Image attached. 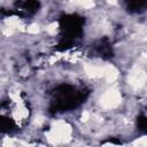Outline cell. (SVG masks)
Returning a JSON list of instances; mask_svg holds the SVG:
<instances>
[{"instance_id":"obj_1","label":"cell","mask_w":147,"mask_h":147,"mask_svg":"<svg viewBox=\"0 0 147 147\" xmlns=\"http://www.w3.org/2000/svg\"><path fill=\"white\" fill-rule=\"evenodd\" d=\"M71 126L64 121L55 122L47 133L48 141L52 144H62L70 140Z\"/></svg>"},{"instance_id":"obj_2","label":"cell","mask_w":147,"mask_h":147,"mask_svg":"<svg viewBox=\"0 0 147 147\" xmlns=\"http://www.w3.org/2000/svg\"><path fill=\"white\" fill-rule=\"evenodd\" d=\"M121 100H122V96L119 91L111 88L106 91L102 94V96L100 98V106L103 109H114L121 103Z\"/></svg>"},{"instance_id":"obj_3","label":"cell","mask_w":147,"mask_h":147,"mask_svg":"<svg viewBox=\"0 0 147 147\" xmlns=\"http://www.w3.org/2000/svg\"><path fill=\"white\" fill-rule=\"evenodd\" d=\"M146 82H147V74L141 68L134 67L133 69H131L127 76V83L134 90L141 88L146 84Z\"/></svg>"},{"instance_id":"obj_4","label":"cell","mask_w":147,"mask_h":147,"mask_svg":"<svg viewBox=\"0 0 147 147\" xmlns=\"http://www.w3.org/2000/svg\"><path fill=\"white\" fill-rule=\"evenodd\" d=\"M85 72L88 77H92V78H100V77H105V74H106V65H92V64H88V65H85Z\"/></svg>"},{"instance_id":"obj_5","label":"cell","mask_w":147,"mask_h":147,"mask_svg":"<svg viewBox=\"0 0 147 147\" xmlns=\"http://www.w3.org/2000/svg\"><path fill=\"white\" fill-rule=\"evenodd\" d=\"M118 77V71L116 68H114L113 65H106V74H105V79L108 83H113L114 80H116Z\"/></svg>"},{"instance_id":"obj_6","label":"cell","mask_w":147,"mask_h":147,"mask_svg":"<svg viewBox=\"0 0 147 147\" xmlns=\"http://www.w3.org/2000/svg\"><path fill=\"white\" fill-rule=\"evenodd\" d=\"M70 2L74 5H77V6H82L84 8H91L94 6L93 0H70Z\"/></svg>"},{"instance_id":"obj_7","label":"cell","mask_w":147,"mask_h":147,"mask_svg":"<svg viewBox=\"0 0 147 147\" xmlns=\"http://www.w3.org/2000/svg\"><path fill=\"white\" fill-rule=\"evenodd\" d=\"M6 24L8 25V29H21L22 25H21V22L16 18V17H10V18H7L6 20Z\"/></svg>"},{"instance_id":"obj_8","label":"cell","mask_w":147,"mask_h":147,"mask_svg":"<svg viewBox=\"0 0 147 147\" xmlns=\"http://www.w3.org/2000/svg\"><path fill=\"white\" fill-rule=\"evenodd\" d=\"M26 115H28L26 109H25L24 107H20V108L16 110V113H15V118H16V119H23V118L26 117Z\"/></svg>"},{"instance_id":"obj_9","label":"cell","mask_w":147,"mask_h":147,"mask_svg":"<svg viewBox=\"0 0 147 147\" xmlns=\"http://www.w3.org/2000/svg\"><path fill=\"white\" fill-rule=\"evenodd\" d=\"M133 145L134 146H147V137H141V138H139V139H137V140H134L133 141Z\"/></svg>"},{"instance_id":"obj_10","label":"cell","mask_w":147,"mask_h":147,"mask_svg":"<svg viewBox=\"0 0 147 147\" xmlns=\"http://www.w3.org/2000/svg\"><path fill=\"white\" fill-rule=\"evenodd\" d=\"M56 30H57V23H52V24H49V25L46 28V31H47L48 33H51V34H55Z\"/></svg>"},{"instance_id":"obj_11","label":"cell","mask_w":147,"mask_h":147,"mask_svg":"<svg viewBox=\"0 0 147 147\" xmlns=\"http://www.w3.org/2000/svg\"><path fill=\"white\" fill-rule=\"evenodd\" d=\"M26 30L29 33H37L39 31V26H38V24H31Z\"/></svg>"},{"instance_id":"obj_12","label":"cell","mask_w":147,"mask_h":147,"mask_svg":"<svg viewBox=\"0 0 147 147\" xmlns=\"http://www.w3.org/2000/svg\"><path fill=\"white\" fill-rule=\"evenodd\" d=\"M88 118H90V113H88V111H84V113L82 114V121H83V122H86Z\"/></svg>"},{"instance_id":"obj_13","label":"cell","mask_w":147,"mask_h":147,"mask_svg":"<svg viewBox=\"0 0 147 147\" xmlns=\"http://www.w3.org/2000/svg\"><path fill=\"white\" fill-rule=\"evenodd\" d=\"M37 121H36V124H41L42 122H44V118L42 117H38V118H36Z\"/></svg>"},{"instance_id":"obj_14","label":"cell","mask_w":147,"mask_h":147,"mask_svg":"<svg viewBox=\"0 0 147 147\" xmlns=\"http://www.w3.org/2000/svg\"><path fill=\"white\" fill-rule=\"evenodd\" d=\"M142 59L147 62V53H144V54H142Z\"/></svg>"},{"instance_id":"obj_15","label":"cell","mask_w":147,"mask_h":147,"mask_svg":"<svg viewBox=\"0 0 147 147\" xmlns=\"http://www.w3.org/2000/svg\"><path fill=\"white\" fill-rule=\"evenodd\" d=\"M108 2H109V3H115L116 0H108Z\"/></svg>"}]
</instances>
